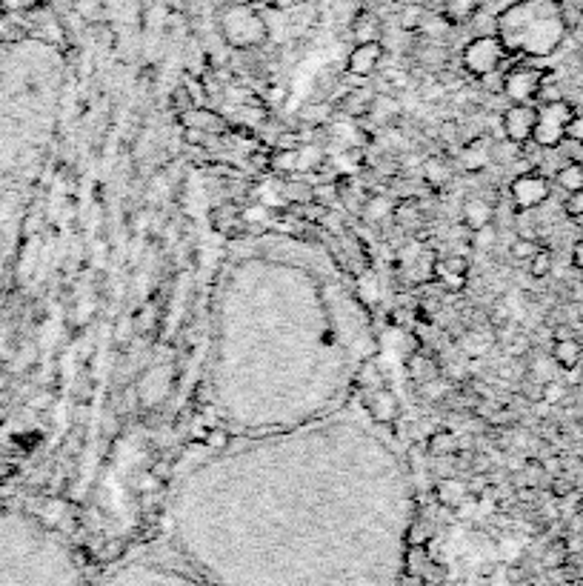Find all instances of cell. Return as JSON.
<instances>
[{
	"label": "cell",
	"instance_id": "cell-1",
	"mask_svg": "<svg viewBox=\"0 0 583 586\" xmlns=\"http://www.w3.org/2000/svg\"><path fill=\"white\" fill-rule=\"evenodd\" d=\"M0 526V586H92L78 555Z\"/></svg>",
	"mask_w": 583,
	"mask_h": 586
},
{
	"label": "cell",
	"instance_id": "cell-2",
	"mask_svg": "<svg viewBox=\"0 0 583 586\" xmlns=\"http://www.w3.org/2000/svg\"><path fill=\"white\" fill-rule=\"evenodd\" d=\"M566 32L561 0H521L503 9L495 21V35L509 55H552Z\"/></svg>",
	"mask_w": 583,
	"mask_h": 586
},
{
	"label": "cell",
	"instance_id": "cell-3",
	"mask_svg": "<svg viewBox=\"0 0 583 586\" xmlns=\"http://www.w3.org/2000/svg\"><path fill=\"white\" fill-rule=\"evenodd\" d=\"M92 586H212L192 569H175L163 564H132L121 566L103 575Z\"/></svg>",
	"mask_w": 583,
	"mask_h": 586
},
{
	"label": "cell",
	"instance_id": "cell-4",
	"mask_svg": "<svg viewBox=\"0 0 583 586\" xmlns=\"http://www.w3.org/2000/svg\"><path fill=\"white\" fill-rule=\"evenodd\" d=\"M572 115H575V106L566 98L555 103H541L532 143L541 146V149H558L566 141V123L572 121Z\"/></svg>",
	"mask_w": 583,
	"mask_h": 586
},
{
	"label": "cell",
	"instance_id": "cell-5",
	"mask_svg": "<svg viewBox=\"0 0 583 586\" xmlns=\"http://www.w3.org/2000/svg\"><path fill=\"white\" fill-rule=\"evenodd\" d=\"M506 46L501 43L498 35H478L463 46V69L472 75V78H483V75H492L498 72L506 61Z\"/></svg>",
	"mask_w": 583,
	"mask_h": 586
},
{
	"label": "cell",
	"instance_id": "cell-6",
	"mask_svg": "<svg viewBox=\"0 0 583 586\" xmlns=\"http://www.w3.org/2000/svg\"><path fill=\"white\" fill-rule=\"evenodd\" d=\"M549 192H552L549 178L541 172H523L509 183V198L521 212H532L543 206V201H549Z\"/></svg>",
	"mask_w": 583,
	"mask_h": 586
},
{
	"label": "cell",
	"instance_id": "cell-7",
	"mask_svg": "<svg viewBox=\"0 0 583 586\" xmlns=\"http://www.w3.org/2000/svg\"><path fill=\"white\" fill-rule=\"evenodd\" d=\"M546 72L538 66H515L503 75V95L512 103H532L538 98Z\"/></svg>",
	"mask_w": 583,
	"mask_h": 586
},
{
	"label": "cell",
	"instance_id": "cell-8",
	"mask_svg": "<svg viewBox=\"0 0 583 586\" xmlns=\"http://www.w3.org/2000/svg\"><path fill=\"white\" fill-rule=\"evenodd\" d=\"M535 121H538V106L532 103H512L501 118V129L503 138L512 143H523L532 141V132H535Z\"/></svg>",
	"mask_w": 583,
	"mask_h": 586
},
{
	"label": "cell",
	"instance_id": "cell-9",
	"mask_svg": "<svg viewBox=\"0 0 583 586\" xmlns=\"http://www.w3.org/2000/svg\"><path fill=\"white\" fill-rule=\"evenodd\" d=\"M383 52H386V49H383L381 41L358 43V46L349 52V58H346V69H349L352 75H358V78H369V75H375V69L381 66Z\"/></svg>",
	"mask_w": 583,
	"mask_h": 586
},
{
	"label": "cell",
	"instance_id": "cell-10",
	"mask_svg": "<svg viewBox=\"0 0 583 586\" xmlns=\"http://www.w3.org/2000/svg\"><path fill=\"white\" fill-rule=\"evenodd\" d=\"M181 123L186 129H201L206 135H223V132H226V121H223L218 112H212V109H198V106L183 109Z\"/></svg>",
	"mask_w": 583,
	"mask_h": 586
},
{
	"label": "cell",
	"instance_id": "cell-11",
	"mask_svg": "<svg viewBox=\"0 0 583 586\" xmlns=\"http://www.w3.org/2000/svg\"><path fill=\"white\" fill-rule=\"evenodd\" d=\"M366 409H369V415L383 426H392L398 421V415H401L398 398H395L389 389H378L375 395H369V398H366Z\"/></svg>",
	"mask_w": 583,
	"mask_h": 586
},
{
	"label": "cell",
	"instance_id": "cell-12",
	"mask_svg": "<svg viewBox=\"0 0 583 586\" xmlns=\"http://www.w3.org/2000/svg\"><path fill=\"white\" fill-rule=\"evenodd\" d=\"M458 452H461V438L449 429L432 432L426 441V455H432V458H455Z\"/></svg>",
	"mask_w": 583,
	"mask_h": 586
},
{
	"label": "cell",
	"instance_id": "cell-13",
	"mask_svg": "<svg viewBox=\"0 0 583 586\" xmlns=\"http://www.w3.org/2000/svg\"><path fill=\"white\" fill-rule=\"evenodd\" d=\"M463 223L469 229H481L486 223H495V206L486 198H469L463 203Z\"/></svg>",
	"mask_w": 583,
	"mask_h": 586
},
{
	"label": "cell",
	"instance_id": "cell-14",
	"mask_svg": "<svg viewBox=\"0 0 583 586\" xmlns=\"http://www.w3.org/2000/svg\"><path fill=\"white\" fill-rule=\"evenodd\" d=\"M552 358H555V364L566 369V372H572V369H578L583 361V346L581 341H575V338H566V341H555L552 344Z\"/></svg>",
	"mask_w": 583,
	"mask_h": 586
},
{
	"label": "cell",
	"instance_id": "cell-15",
	"mask_svg": "<svg viewBox=\"0 0 583 586\" xmlns=\"http://www.w3.org/2000/svg\"><path fill=\"white\" fill-rule=\"evenodd\" d=\"M435 272H438V278H441L446 286H455V289H461L463 283H466V272H469V263L461 255H452V258H446V261L435 263Z\"/></svg>",
	"mask_w": 583,
	"mask_h": 586
},
{
	"label": "cell",
	"instance_id": "cell-16",
	"mask_svg": "<svg viewBox=\"0 0 583 586\" xmlns=\"http://www.w3.org/2000/svg\"><path fill=\"white\" fill-rule=\"evenodd\" d=\"M352 32H355V41L358 43L381 41L383 23L378 21V15H372V12H358L355 21H352Z\"/></svg>",
	"mask_w": 583,
	"mask_h": 586
},
{
	"label": "cell",
	"instance_id": "cell-17",
	"mask_svg": "<svg viewBox=\"0 0 583 586\" xmlns=\"http://www.w3.org/2000/svg\"><path fill=\"white\" fill-rule=\"evenodd\" d=\"M483 6H486V0H443V12H446L449 23L472 21Z\"/></svg>",
	"mask_w": 583,
	"mask_h": 586
},
{
	"label": "cell",
	"instance_id": "cell-18",
	"mask_svg": "<svg viewBox=\"0 0 583 586\" xmlns=\"http://www.w3.org/2000/svg\"><path fill=\"white\" fill-rule=\"evenodd\" d=\"M435 495L443 506H461L469 498V486L461 478H443L435 489Z\"/></svg>",
	"mask_w": 583,
	"mask_h": 586
},
{
	"label": "cell",
	"instance_id": "cell-19",
	"mask_svg": "<svg viewBox=\"0 0 583 586\" xmlns=\"http://www.w3.org/2000/svg\"><path fill=\"white\" fill-rule=\"evenodd\" d=\"M375 101V92L372 89H352L346 98L341 101V109L346 115H355V118H363L369 115V106Z\"/></svg>",
	"mask_w": 583,
	"mask_h": 586
},
{
	"label": "cell",
	"instance_id": "cell-20",
	"mask_svg": "<svg viewBox=\"0 0 583 586\" xmlns=\"http://www.w3.org/2000/svg\"><path fill=\"white\" fill-rule=\"evenodd\" d=\"M489 146L483 141H472L463 146L461 152V166L466 169V172H478V169H483L486 163H489Z\"/></svg>",
	"mask_w": 583,
	"mask_h": 586
},
{
	"label": "cell",
	"instance_id": "cell-21",
	"mask_svg": "<svg viewBox=\"0 0 583 586\" xmlns=\"http://www.w3.org/2000/svg\"><path fill=\"white\" fill-rule=\"evenodd\" d=\"M401 112H403L401 101H398V98H392V95H386V98L375 95V101H372V106H369V115H372L378 123H389L392 118H398Z\"/></svg>",
	"mask_w": 583,
	"mask_h": 586
},
{
	"label": "cell",
	"instance_id": "cell-22",
	"mask_svg": "<svg viewBox=\"0 0 583 586\" xmlns=\"http://www.w3.org/2000/svg\"><path fill=\"white\" fill-rule=\"evenodd\" d=\"M555 181H558V186L566 189V192H578V189H583V163H563L561 169H558V175H555Z\"/></svg>",
	"mask_w": 583,
	"mask_h": 586
},
{
	"label": "cell",
	"instance_id": "cell-23",
	"mask_svg": "<svg viewBox=\"0 0 583 586\" xmlns=\"http://www.w3.org/2000/svg\"><path fill=\"white\" fill-rule=\"evenodd\" d=\"M423 178L429 186H443L452 178V169L443 158H429V161H423Z\"/></svg>",
	"mask_w": 583,
	"mask_h": 586
},
{
	"label": "cell",
	"instance_id": "cell-24",
	"mask_svg": "<svg viewBox=\"0 0 583 586\" xmlns=\"http://www.w3.org/2000/svg\"><path fill=\"white\" fill-rule=\"evenodd\" d=\"M552 269H555V255L541 246V249L529 258V275H532V278H546V275H552Z\"/></svg>",
	"mask_w": 583,
	"mask_h": 586
},
{
	"label": "cell",
	"instance_id": "cell-25",
	"mask_svg": "<svg viewBox=\"0 0 583 586\" xmlns=\"http://www.w3.org/2000/svg\"><path fill=\"white\" fill-rule=\"evenodd\" d=\"M269 166L281 175H289V172H298V149H278L272 158H269Z\"/></svg>",
	"mask_w": 583,
	"mask_h": 586
},
{
	"label": "cell",
	"instance_id": "cell-26",
	"mask_svg": "<svg viewBox=\"0 0 583 586\" xmlns=\"http://www.w3.org/2000/svg\"><path fill=\"white\" fill-rule=\"evenodd\" d=\"M495 243H498V226H495V223H486L481 229H472V246H475V249L489 252Z\"/></svg>",
	"mask_w": 583,
	"mask_h": 586
},
{
	"label": "cell",
	"instance_id": "cell-27",
	"mask_svg": "<svg viewBox=\"0 0 583 586\" xmlns=\"http://www.w3.org/2000/svg\"><path fill=\"white\" fill-rule=\"evenodd\" d=\"M558 369H561V366L555 364V358H541V361H535V364H532V369H529V378H535L538 384H546V381H555Z\"/></svg>",
	"mask_w": 583,
	"mask_h": 586
},
{
	"label": "cell",
	"instance_id": "cell-28",
	"mask_svg": "<svg viewBox=\"0 0 583 586\" xmlns=\"http://www.w3.org/2000/svg\"><path fill=\"white\" fill-rule=\"evenodd\" d=\"M461 346L466 349V355H486V349L492 346V338L483 335V332H466Z\"/></svg>",
	"mask_w": 583,
	"mask_h": 586
},
{
	"label": "cell",
	"instance_id": "cell-29",
	"mask_svg": "<svg viewBox=\"0 0 583 586\" xmlns=\"http://www.w3.org/2000/svg\"><path fill=\"white\" fill-rule=\"evenodd\" d=\"M392 212H395V206L386 201V198H369L366 206H363V215L372 218V221H381L383 215H392Z\"/></svg>",
	"mask_w": 583,
	"mask_h": 586
},
{
	"label": "cell",
	"instance_id": "cell-30",
	"mask_svg": "<svg viewBox=\"0 0 583 586\" xmlns=\"http://www.w3.org/2000/svg\"><path fill=\"white\" fill-rule=\"evenodd\" d=\"M538 103H555V101H563V92L561 86H558V81L555 78H543L541 89H538V98H535Z\"/></svg>",
	"mask_w": 583,
	"mask_h": 586
},
{
	"label": "cell",
	"instance_id": "cell-31",
	"mask_svg": "<svg viewBox=\"0 0 583 586\" xmlns=\"http://www.w3.org/2000/svg\"><path fill=\"white\" fill-rule=\"evenodd\" d=\"M538 249H541V243L535 241V238H518V241L512 243L509 252H512V258H518V261H529Z\"/></svg>",
	"mask_w": 583,
	"mask_h": 586
},
{
	"label": "cell",
	"instance_id": "cell-32",
	"mask_svg": "<svg viewBox=\"0 0 583 586\" xmlns=\"http://www.w3.org/2000/svg\"><path fill=\"white\" fill-rule=\"evenodd\" d=\"M135 332H138V326H135V315H121V318H118V324H115V341H118V344H129Z\"/></svg>",
	"mask_w": 583,
	"mask_h": 586
},
{
	"label": "cell",
	"instance_id": "cell-33",
	"mask_svg": "<svg viewBox=\"0 0 583 586\" xmlns=\"http://www.w3.org/2000/svg\"><path fill=\"white\" fill-rule=\"evenodd\" d=\"M446 95H449V86H446L443 81H435V78H432V81H426L421 86V98H423V101H429V103L443 101Z\"/></svg>",
	"mask_w": 583,
	"mask_h": 586
},
{
	"label": "cell",
	"instance_id": "cell-34",
	"mask_svg": "<svg viewBox=\"0 0 583 586\" xmlns=\"http://www.w3.org/2000/svg\"><path fill=\"white\" fill-rule=\"evenodd\" d=\"M566 398V386L555 378V381H546L543 384V398H541V404H558V401H563Z\"/></svg>",
	"mask_w": 583,
	"mask_h": 586
},
{
	"label": "cell",
	"instance_id": "cell-35",
	"mask_svg": "<svg viewBox=\"0 0 583 586\" xmlns=\"http://www.w3.org/2000/svg\"><path fill=\"white\" fill-rule=\"evenodd\" d=\"M155 321H158V309H155V304H146L141 312L135 315V326H138V332H149Z\"/></svg>",
	"mask_w": 583,
	"mask_h": 586
},
{
	"label": "cell",
	"instance_id": "cell-36",
	"mask_svg": "<svg viewBox=\"0 0 583 586\" xmlns=\"http://www.w3.org/2000/svg\"><path fill=\"white\" fill-rule=\"evenodd\" d=\"M563 212H566L569 218H583V189L569 192V198L563 201Z\"/></svg>",
	"mask_w": 583,
	"mask_h": 586
},
{
	"label": "cell",
	"instance_id": "cell-37",
	"mask_svg": "<svg viewBox=\"0 0 583 586\" xmlns=\"http://www.w3.org/2000/svg\"><path fill=\"white\" fill-rule=\"evenodd\" d=\"M566 141L583 146V112H575L572 121L566 123Z\"/></svg>",
	"mask_w": 583,
	"mask_h": 586
},
{
	"label": "cell",
	"instance_id": "cell-38",
	"mask_svg": "<svg viewBox=\"0 0 583 586\" xmlns=\"http://www.w3.org/2000/svg\"><path fill=\"white\" fill-rule=\"evenodd\" d=\"M203 441H206L209 449H223V446H229V432H226L223 426H215V429H209V432H206V438H203Z\"/></svg>",
	"mask_w": 583,
	"mask_h": 586
},
{
	"label": "cell",
	"instance_id": "cell-39",
	"mask_svg": "<svg viewBox=\"0 0 583 586\" xmlns=\"http://www.w3.org/2000/svg\"><path fill=\"white\" fill-rule=\"evenodd\" d=\"M381 381V375H378V366L375 364H366L363 366V372H361V384L363 386H375Z\"/></svg>",
	"mask_w": 583,
	"mask_h": 586
},
{
	"label": "cell",
	"instance_id": "cell-40",
	"mask_svg": "<svg viewBox=\"0 0 583 586\" xmlns=\"http://www.w3.org/2000/svg\"><path fill=\"white\" fill-rule=\"evenodd\" d=\"M552 492H555L558 498H566V495L572 492V481H569V478H563V475H555V481H552Z\"/></svg>",
	"mask_w": 583,
	"mask_h": 586
},
{
	"label": "cell",
	"instance_id": "cell-41",
	"mask_svg": "<svg viewBox=\"0 0 583 586\" xmlns=\"http://www.w3.org/2000/svg\"><path fill=\"white\" fill-rule=\"evenodd\" d=\"M486 83V92H503V75L492 72V75H483L481 78Z\"/></svg>",
	"mask_w": 583,
	"mask_h": 586
},
{
	"label": "cell",
	"instance_id": "cell-42",
	"mask_svg": "<svg viewBox=\"0 0 583 586\" xmlns=\"http://www.w3.org/2000/svg\"><path fill=\"white\" fill-rule=\"evenodd\" d=\"M572 266H575L578 272H583V238L581 241H575V246H572Z\"/></svg>",
	"mask_w": 583,
	"mask_h": 586
},
{
	"label": "cell",
	"instance_id": "cell-43",
	"mask_svg": "<svg viewBox=\"0 0 583 586\" xmlns=\"http://www.w3.org/2000/svg\"><path fill=\"white\" fill-rule=\"evenodd\" d=\"M543 472H549L552 478H555V475H561V458H549V461H543Z\"/></svg>",
	"mask_w": 583,
	"mask_h": 586
},
{
	"label": "cell",
	"instance_id": "cell-44",
	"mask_svg": "<svg viewBox=\"0 0 583 586\" xmlns=\"http://www.w3.org/2000/svg\"><path fill=\"white\" fill-rule=\"evenodd\" d=\"M569 32H572L575 43H578V46H583V9H581V15H578V21H575V26H572Z\"/></svg>",
	"mask_w": 583,
	"mask_h": 586
},
{
	"label": "cell",
	"instance_id": "cell-45",
	"mask_svg": "<svg viewBox=\"0 0 583 586\" xmlns=\"http://www.w3.org/2000/svg\"><path fill=\"white\" fill-rule=\"evenodd\" d=\"M406 3H418V0H406Z\"/></svg>",
	"mask_w": 583,
	"mask_h": 586
},
{
	"label": "cell",
	"instance_id": "cell-46",
	"mask_svg": "<svg viewBox=\"0 0 583 586\" xmlns=\"http://www.w3.org/2000/svg\"><path fill=\"white\" fill-rule=\"evenodd\" d=\"M581 58H583V46H581Z\"/></svg>",
	"mask_w": 583,
	"mask_h": 586
}]
</instances>
